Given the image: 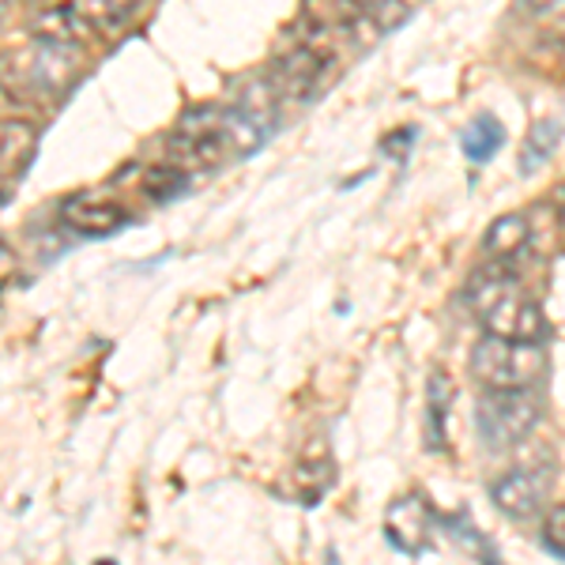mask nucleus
<instances>
[{
	"mask_svg": "<svg viewBox=\"0 0 565 565\" xmlns=\"http://www.w3.org/2000/svg\"><path fill=\"white\" fill-rule=\"evenodd\" d=\"M8 15H12V0H0V26L8 23Z\"/></svg>",
	"mask_w": 565,
	"mask_h": 565,
	"instance_id": "412c9836",
	"label": "nucleus"
},
{
	"mask_svg": "<svg viewBox=\"0 0 565 565\" xmlns=\"http://www.w3.org/2000/svg\"><path fill=\"white\" fill-rule=\"evenodd\" d=\"M276 95H279V90H276L271 79H253V84L242 90V98H238V106H234V109L268 132L271 125H276Z\"/></svg>",
	"mask_w": 565,
	"mask_h": 565,
	"instance_id": "ddd939ff",
	"label": "nucleus"
},
{
	"mask_svg": "<svg viewBox=\"0 0 565 565\" xmlns=\"http://www.w3.org/2000/svg\"><path fill=\"white\" fill-rule=\"evenodd\" d=\"M521 4L527 8V12H535V15H546V12H554V8H562L565 0H521Z\"/></svg>",
	"mask_w": 565,
	"mask_h": 565,
	"instance_id": "aec40b11",
	"label": "nucleus"
},
{
	"mask_svg": "<svg viewBox=\"0 0 565 565\" xmlns=\"http://www.w3.org/2000/svg\"><path fill=\"white\" fill-rule=\"evenodd\" d=\"M558 218H562V231H565V185H562V193H558Z\"/></svg>",
	"mask_w": 565,
	"mask_h": 565,
	"instance_id": "4be33fe9",
	"label": "nucleus"
},
{
	"mask_svg": "<svg viewBox=\"0 0 565 565\" xmlns=\"http://www.w3.org/2000/svg\"><path fill=\"white\" fill-rule=\"evenodd\" d=\"M26 31H31L34 42L61 45V50H84V45L95 39V23H90L76 4H50V8H42Z\"/></svg>",
	"mask_w": 565,
	"mask_h": 565,
	"instance_id": "423d86ee",
	"label": "nucleus"
},
{
	"mask_svg": "<svg viewBox=\"0 0 565 565\" xmlns=\"http://www.w3.org/2000/svg\"><path fill=\"white\" fill-rule=\"evenodd\" d=\"M476 426H479V437L487 449L521 445L524 437L540 426V399L532 396V388L482 392Z\"/></svg>",
	"mask_w": 565,
	"mask_h": 565,
	"instance_id": "7ed1b4c3",
	"label": "nucleus"
},
{
	"mask_svg": "<svg viewBox=\"0 0 565 565\" xmlns=\"http://www.w3.org/2000/svg\"><path fill=\"white\" fill-rule=\"evenodd\" d=\"M546 362L540 359V343H513L505 335L487 332L471 351V377L482 392L501 388H532Z\"/></svg>",
	"mask_w": 565,
	"mask_h": 565,
	"instance_id": "f257e3e1",
	"label": "nucleus"
},
{
	"mask_svg": "<svg viewBox=\"0 0 565 565\" xmlns=\"http://www.w3.org/2000/svg\"><path fill=\"white\" fill-rule=\"evenodd\" d=\"M543 498H546V482L543 476H535L532 468L505 471V476L490 487V501H494L505 516H513V521H527V516L540 513Z\"/></svg>",
	"mask_w": 565,
	"mask_h": 565,
	"instance_id": "0eeeda50",
	"label": "nucleus"
},
{
	"mask_svg": "<svg viewBox=\"0 0 565 565\" xmlns=\"http://www.w3.org/2000/svg\"><path fill=\"white\" fill-rule=\"evenodd\" d=\"M140 4L143 0H84L79 12H84L95 26H121Z\"/></svg>",
	"mask_w": 565,
	"mask_h": 565,
	"instance_id": "2eb2a0df",
	"label": "nucleus"
},
{
	"mask_svg": "<svg viewBox=\"0 0 565 565\" xmlns=\"http://www.w3.org/2000/svg\"><path fill=\"white\" fill-rule=\"evenodd\" d=\"M434 532V513L418 494H407L399 501H392L388 513H385V540L396 546L399 554L415 558V554L426 551Z\"/></svg>",
	"mask_w": 565,
	"mask_h": 565,
	"instance_id": "39448f33",
	"label": "nucleus"
},
{
	"mask_svg": "<svg viewBox=\"0 0 565 565\" xmlns=\"http://www.w3.org/2000/svg\"><path fill=\"white\" fill-rule=\"evenodd\" d=\"M15 271H20V257H15V249L8 242H0V290L8 287V282L15 279Z\"/></svg>",
	"mask_w": 565,
	"mask_h": 565,
	"instance_id": "6ab92c4d",
	"label": "nucleus"
},
{
	"mask_svg": "<svg viewBox=\"0 0 565 565\" xmlns=\"http://www.w3.org/2000/svg\"><path fill=\"white\" fill-rule=\"evenodd\" d=\"M61 218H65L68 231L87 234V238H106V234L121 231L129 223V212H125L117 200H98V196H76L61 207Z\"/></svg>",
	"mask_w": 565,
	"mask_h": 565,
	"instance_id": "1a4fd4ad",
	"label": "nucleus"
},
{
	"mask_svg": "<svg viewBox=\"0 0 565 565\" xmlns=\"http://www.w3.org/2000/svg\"><path fill=\"white\" fill-rule=\"evenodd\" d=\"M143 189H148L151 200H170L185 189V174H181V167H154L143 178Z\"/></svg>",
	"mask_w": 565,
	"mask_h": 565,
	"instance_id": "dca6fc26",
	"label": "nucleus"
},
{
	"mask_svg": "<svg viewBox=\"0 0 565 565\" xmlns=\"http://www.w3.org/2000/svg\"><path fill=\"white\" fill-rule=\"evenodd\" d=\"M39 132L20 117H0V178H20L34 159Z\"/></svg>",
	"mask_w": 565,
	"mask_h": 565,
	"instance_id": "9d476101",
	"label": "nucleus"
},
{
	"mask_svg": "<svg viewBox=\"0 0 565 565\" xmlns=\"http://www.w3.org/2000/svg\"><path fill=\"white\" fill-rule=\"evenodd\" d=\"M540 540L554 558H565V505H554L551 513H546Z\"/></svg>",
	"mask_w": 565,
	"mask_h": 565,
	"instance_id": "f3484780",
	"label": "nucleus"
},
{
	"mask_svg": "<svg viewBox=\"0 0 565 565\" xmlns=\"http://www.w3.org/2000/svg\"><path fill=\"white\" fill-rule=\"evenodd\" d=\"M79 76L76 50L34 42L31 50H8L0 53V84L20 90V95H45L61 90Z\"/></svg>",
	"mask_w": 565,
	"mask_h": 565,
	"instance_id": "f03ea898",
	"label": "nucleus"
},
{
	"mask_svg": "<svg viewBox=\"0 0 565 565\" xmlns=\"http://www.w3.org/2000/svg\"><path fill=\"white\" fill-rule=\"evenodd\" d=\"M501 143H505V129L494 114H479L460 136V148L471 162H490L501 151Z\"/></svg>",
	"mask_w": 565,
	"mask_h": 565,
	"instance_id": "f8f14e48",
	"label": "nucleus"
},
{
	"mask_svg": "<svg viewBox=\"0 0 565 565\" xmlns=\"http://www.w3.org/2000/svg\"><path fill=\"white\" fill-rule=\"evenodd\" d=\"M452 399H457V392H452V385H445V373H434V381H430V412H434V437H437V441H441L445 407H452Z\"/></svg>",
	"mask_w": 565,
	"mask_h": 565,
	"instance_id": "a211bd4d",
	"label": "nucleus"
},
{
	"mask_svg": "<svg viewBox=\"0 0 565 565\" xmlns=\"http://www.w3.org/2000/svg\"><path fill=\"white\" fill-rule=\"evenodd\" d=\"M527 238H532V231H527V218L521 212L498 215L494 223H490L487 238H482V253L498 264H513L527 249Z\"/></svg>",
	"mask_w": 565,
	"mask_h": 565,
	"instance_id": "9b49d317",
	"label": "nucleus"
},
{
	"mask_svg": "<svg viewBox=\"0 0 565 565\" xmlns=\"http://www.w3.org/2000/svg\"><path fill=\"white\" fill-rule=\"evenodd\" d=\"M487 324V332L505 335L513 343H543L546 335V317L543 309L524 295L521 287H513L509 295H501L487 313L479 317Z\"/></svg>",
	"mask_w": 565,
	"mask_h": 565,
	"instance_id": "20e7f679",
	"label": "nucleus"
},
{
	"mask_svg": "<svg viewBox=\"0 0 565 565\" xmlns=\"http://www.w3.org/2000/svg\"><path fill=\"white\" fill-rule=\"evenodd\" d=\"M324 68H328V57L317 45H295V50L276 57V79H271V84H276V90H282V95L306 98L309 90L321 84Z\"/></svg>",
	"mask_w": 565,
	"mask_h": 565,
	"instance_id": "6e6552de",
	"label": "nucleus"
},
{
	"mask_svg": "<svg viewBox=\"0 0 565 565\" xmlns=\"http://www.w3.org/2000/svg\"><path fill=\"white\" fill-rule=\"evenodd\" d=\"M562 136H565L562 121H543V125H535V129L527 132L524 151H521V174H535V167H543V162L551 159L554 151H558Z\"/></svg>",
	"mask_w": 565,
	"mask_h": 565,
	"instance_id": "4468645a",
	"label": "nucleus"
}]
</instances>
